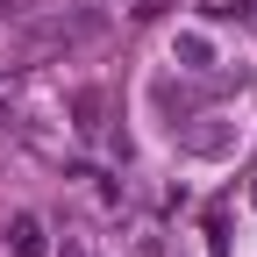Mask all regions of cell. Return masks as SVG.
I'll list each match as a JSON object with an SVG mask.
<instances>
[{
  "mask_svg": "<svg viewBox=\"0 0 257 257\" xmlns=\"http://www.w3.org/2000/svg\"><path fill=\"white\" fill-rule=\"evenodd\" d=\"M0 15H22V0H0Z\"/></svg>",
  "mask_w": 257,
  "mask_h": 257,
  "instance_id": "cell-2",
  "label": "cell"
},
{
  "mask_svg": "<svg viewBox=\"0 0 257 257\" xmlns=\"http://www.w3.org/2000/svg\"><path fill=\"white\" fill-rule=\"evenodd\" d=\"M15 250L22 257H43V229H36V221H15Z\"/></svg>",
  "mask_w": 257,
  "mask_h": 257,
  "instance_id": "cell-1",
  "label": "cell"
}]
</instances>
